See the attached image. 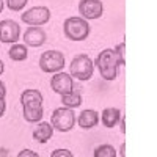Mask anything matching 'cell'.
Masks as SVG:
<instances>
[{
	"mask_svg": "<svg viewBox=\"0 0 157 157\" xmlns=\"http://www.w3.org/2000/svg\"><path fill=\"white\" fill-rule=\"evenodd\" d=\"M94 63L98 64V69H99L102 78H105V80H115L116 75H118V66L123 64L120 57L116 55L115 49L102 50L98 55Z\"/></svg>",
	"mask_w": 157,
	"mask_h": 157,
	"instance_id": "cell-1",
	"label": "cell"
},
{
	"mask_svg": "<svg viewBox=\"0 0 157 157\" xmlns=\"http://www.w3.org/2000/svg\"><path fill=\"white\" fill-rule=\"evenodd\" d=\"M63 30L66 38L72 41H83L90 35V24L83 17H69L64 21Z\"/></svg>",
	"mask_w": 157,
	"mask_h": 157,
	"instance_id": "cell-2",
	"label": "cell"
},
{
	"mask_svg": "<svg viewBox=\"0 0 157 157\" xmlns=\"http://www.w3.org/2000/svg\"><path fill=\"white\" fill-rule=\"evenodd\" d=\"M94 71V63L88 55L82 54L74 57L71 63V75L78 78V80H90Z\"/></svg>",
	"mask_w": 157,
	"mask_h": 157,
	"instance_id": "cell-3",
	"label": "cell"
},
{
	"mask_svg": "<svg viewBox=\"0 0 157 157\" xmlns=\"http://www.w3.org/2000/svg\"><path fill=\"white\" fill-rule=\"evenodd\" d=\"M75 124V115L72 109L68 107H60L55 109L52 113V126L60 132H69Z\"/></svg>",
	"mask_w": 157,
	"mask_h": 157,
	"instance_id": "cell-4",
	"label": "cell"
},
{
	"mask_svg": "<svg viewBox=\"0 0 157 157\" xmlns=\"http://www.w3.org/2000/svg\"><path fill=\"white\" fill-rule=\"evenodd\" d=\"M39 68L44 72H58L64 68V55L58 50H47L39 58Z\"/></svg>",
	"mask_w": 157,
	"mask_h": 157,
	"instance_id": "cell-5",
	"label": "cell"
},
{
	"mask_svg": "<svg viewBox=\"0 0 157 157\" xmlns=\"http://www.w3.org/2000/svg\"><path fill=\"white\" fill-rule=\"evenodd\" d=\"M78 13L85 21L99 19L104 13V5L101 0H80L78 2Z\"/></svg>",
	"mask_w": 157,
	"mask_h": 157,
	"instance_id": "cell-6",
	"label": "cell"
},
{
	"mask_svg": "<svg viewBox=\"0 0 157 157\" xmlns=\"http://www.w3.org/2000/svg\"><path fill=\"white\" fill-rule=\"evenodd\" d=\"M21 19L27 25H44L50 19V11L46 6H35L29 11L22 13Z\"/></svg>",
	"mask_w": 157,
	"mask_h": 157,
	"instance_id": "cell-7",
	"label": "cell"
},
{
	"mask_svg": "<svg viewBox=\"0 0 157 157\" xmlns=\"http://www.w3.org/2000/svg\"><path fill=\"white\" fill-rule=\"evenodd\" d=\"M21 36V27L14 21H0V43H16Z\"/></svg>",
	"mask_w": 157,
	"mask_h": 157,
	"instance_id": "cell-8",
	"label": "cell"
},
{
	"mask_svg": "<svg viewBox=\"0 0 157 157\" xmlns=\"http://www.w3.org/2000/svg\"><path fill=\"white\" fill-rule=\"evenodd\" d=\"M50 86L52 90L58 94H68L74 90V83H72V77L66 72H57L50 80Z\"/></svg>",
	"mask_w": 157,
	"mask_h": 157,
	"instance_id": "cell-9",
	"label": "cell"
},
{
	"mask_svg": "<svg viewBox=\"0 0 157 157\" xmlns=\"http://www.w3.org/2000/svg\"><path fill=\"white\" fill-rule=\"evenodd\" d=\"M41 104L43 102H39V101H30V102H24L22 104L25 121H29V123H38L39 120H41L43 115H44Z\"/></svg>",
	"mask_w": 157,
	"mask_h": 157,
	"instance_id": "cell-10",
	"label": "cell"
},
{
	"mask_svg": "<svg viewBox=\"0 0 157 157\" xmlns=\"http://www.w3.org/2000/svg\"><path fill=\"white\" fill-rule=\"evenodd\" d=\"M24 41L27 46L39 47L46 43V32L41 27H30L24 35Z\"/></svg>",
	"mask_w": 157,
	"mask_h": 157,
	"instance_id": "cell-11",
	"label": "cell"
},
{
	"mask_svg": "<svg viewBox=\"0 0 157 157\" xmlns=\"http://www.w3.org/2000/svg\"><path fill=\"white\" fill-rule=\"evenodd\" d=\"M78 126L82 129H93L98 123H99V115L96 110H83L80 115H78V120H77Z\"/></svg>",
	"mask_w": 157,
	"mask_h": 157,
	"instance_id": "cell-12",
	"label": "cell"
},
{
	"mask_svg": "<svg viewBox=\"0 0 157 157\" xmlns=\"http://www.w3.org/2000/svg\"><path fill=\"white\" fill-rule=\"evenodd\" d=\"M52 135H54V126H50L49 123H39L38 127L33 130V138L39 143L49 141Z\"/></svg>",
	"mask_w": 157,
	"mask_h": 157,
	"instance_id": "cell-13",
	"label": "cell"
},
{
	"mask_svg": "<svg viewBox=\"0 0 157 157\" xmlns=\"http://www.w3.org/2000/svg\"><path fill=\"white\" fill-rule=\"evenodd\" d=\"M101 120H102V124L105 127H115L116 123L121 120V112L118 109H105L101 115Z\"/></svg>",
	"mask_w": 157,
	"mask_h": 157,
	"instance_id": "cell-14",
	"label": "cell"
},
{
	"mask_svg": "<svg viewBox=\"0 0 157 157\" xmlns=\"http://www.w3.org/2000/svg\"><path fill=\"white\" fill-rule=\"evenodd\" d=\"M61 102H63V105L68 107V109H77V107L82 105V96L78 91L72 90L68 94H61Z\"/></svg>",
	"mask_w": 157,
	"mask_h": 157,
	"instance_id": "cell-15",
	"label": "cell"
},
{
	"mask_svg": "<svg viewBox=\"0 0 157 157\" xmlns=\"http://www.w3.org/2000/svg\"><path fill=\"white\" fill-rule=\"evenodd\" d=\"M8 57L14 61H24L29 57V50L24 44H13L11 49L8 50Z\"/></svg>",
	"mask_w": 157,
	"mask_h": 157,
	"instance_id": "cell-16",
	"label": "cell"
},
{
	"mask_svg": "<svg viewBox=\"0 0 157 157\" xmlns=\"http://www.w3.org/2000/svg\"><path fill=\"white\" fill-rule=\"evenodd\" d=\"M30 101H39L43 102V94L38 90H25L21 94V104L24 102H30Z\"/></svg>",
	"mask_w": 157,
	"mask_h": 157,
	"instance_id": "cell-17",
	"label": "cell"
},
{
	"mask_svg": "<svg viewBox=\"0 0 157 157\" xmlns=\"http://www.w3.org/2000/svg\"><path fill=\"white\" fill-rule=\"evenodd\" d=\"M94 157H115L116 155V151L113 146L110 145H101L94 149Z\"/></svg>",
	"mask_w": 157,
	"mask_h": 157,
	"instance_id": "cell-18",
	"label": "cell"
},
{
	"mask_svg": "<svg viewBox=\"0 0 157 157\" xmlns=\"http://www.w3.org/2000/svg\"><path fill=\"white\" fill-rule=\"evenodd\" d=\"M29 0H6V5L11 11H21L24 10V6L27 5Z\"/></svg>",
	"mask_w": 157,
	"mask_h": 157,
	"instance_id": "cell-19",
	"label": "cell"
},
{
	"mask_svg": "<svg viewBox=\"0 0 157 157\" xmlns=\"http://www.w3.org/2000/svg\"><path fill=\"white\" fill-rule=\"evenodd\" d=\"M124 49H126V43H121L120 46H118V47L115 49V52H116V55L120 57V60H121V63H123V64H126V57H124Z\"/></svg>",
	"mask_w": 157,
	"mask_h": 157,
	"instance_id": "cell-20",
	"label": "cell"
},
{
	"mask_svg": "<svg viewBox=\"0 0 157 157\" xmlns=\"http://www.w3.org/2000/svg\"><path fill=\"white\" fill-rule=\"evenodd\" d=\"M71 157L72 154L68 151V149H57V151H54V152H52V157Z\"/></svg>",
	"mask_w": 157,
	"mask_h": 157,
	"instance_id": "cell-21",
	"label": "cell"
},
{
	"mask_svg": "<svg viewBox=\"0 0 157 157\" xmlns=\"http://www.w3.org/2000/svg\"><path fill=\"white\" fill-rule=\"evenodd\" d=\"M25 155H38V154L33 152V151H30V149H24V151L19 152V157H25Z\"/></svg>",
	"mask_w": 157,
	"mask_h": 157,
	"instance_id": "cell-22",
	"label": "cell"
},
{
	"mask_svg": "<svg viewBox=\"0 0 157 157\" xmlns=\"http://www.w3.org/2000/svg\"><path fill=\"white\" fill-rule=\"evenodd\" d=\"M5 109H6L5 99H3V98H0V116H3V113H5Z\"/></svg>",
	"mask_w": 157,
	"mask_h": 157,
	"instance_id": "cell-23",
	"label": "cell"
},
{
	"mask_svg": "<svg viewBox=\"0 0 157 157\" xmlns=\"http://www.w3.org/2000/svg\"><path fill=\"white\" fill-rule=\"evenodd\" d=\"M6 94V88H5V83L0 80V98H5Z\"/></svg>",
	"mask_w": 157,
	"mask_h": 157,
	"instance_id": "cell-24",
	"label": "cell"
},
{
	"mask_svg": "<svg viewBox=\"0 0 157 157\" xmlns=\"http://www.w3.org/2000/svg\"><path fill=\"white\" fill-rule=\"evenodd\" d=\"M121 124H123V126H121V132L124 134V132H126V118H123V120H121Z\"/></svg>",
	"mask_w": 157,
	"mask_h": 157,
	"instance_id": "cell-25",
	"label": "cell"
},
{
	"mask_svg": "<svg viewBox=\"0 0 157 157\" xmlns=\"http://www.w3.org/2000/svg\"><path fill=\"white\" fill-rule=\"evenodd\" d=\"M3 69H5V66H3V61L0 60V75H2V72H3Z\"/></svg>",
	"mask_w": 157,
	"mask_h": 157,
	"instance_id": "cell-26",
	"label": "cell"
},
{
	"mask_svg": "<svg viewBox=\"0 0 157 157\" xmlns=\"http://www.w3.org/2000/svg\"><path fill=\"white\" fill-rule=\"evenodd\" d=\"M124 149H126V145L123 143V145H121V155H124V154H126V151H124Z\"/></svg>",
	"mask_w": 157,
	"mask_h": 157,
	"instance_id": "cell-27",
	"label": "cell"
},
{
	"mask_svg": "<svg viewBox=\"0 0 157 157\" xmlns=\"http://www.w3.org/2000/svg\"><path fill=\"white\" fill-rule=\"evenodd\" d=\"M2 10H3V0H0V13H2Z\"/></svg>",
	"mask_w": 157,
	"mask_h": 157,
	"instance_id": "cell-28",
	"label": "cell"
}]
</instances>
